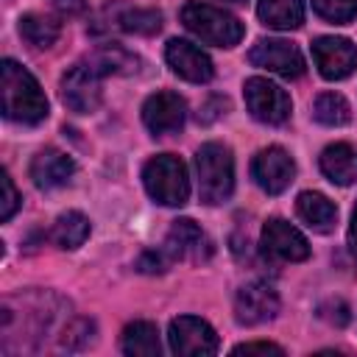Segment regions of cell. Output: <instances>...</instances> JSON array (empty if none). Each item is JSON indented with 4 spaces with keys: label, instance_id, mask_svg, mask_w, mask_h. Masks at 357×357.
Returning a JSON list of instances; mask_svg holds the SVG:
<instances>
[{
    "label": "cell",
    "instance_id": "6da1fadb",
    "mask_svg": "<svg viewBox=\"0 0 357 357\" xmlns=\"http://www.w3.org/2000/svg\"><path fill=\"white\" fill-rule=\"evenodd\" d=\"M0 95H3V114L11 123L36 126L47 117V98L42 95L36 78L11 59L0 64Z\"/></svg>",
    "mask_w": 357,
    "mask_h": 357
},
{
    "label": "cell",
    "instance_id": "7a4b0ae2",
    "mask_svg": "<svg viewBox=\"0 0 357 357\" xmlns=\"http://www.w3.org/2000/svg\"><path fill=\"white\" fill-rule=\"evenodd\" d=\"M195 170H198V192L201 201L215 206L223 204L234 190V159L231 151L220 142H206L195 153Z\"/></svg>",
    "mask_w": 357,
    "mask_h": 357
},
{
    "label": "cell",
    "instance_id": "3957f363",
    "mask_svg": "<svg viewBox=\"0 0 357 357\" xmlns=\"http://www.w3.org/2000/svg\"><path fill=\"white\" fill-rule=\"evenodd\" d=\"M181 22L187 31H192L201 42L218 45V47H234L243 39V22L231 17L223 8H215L209 3H184Z\"/></svg>",
    "mask_w": 357,
    "mask_h": 357
},
{
    "label": "cell",
    "instance_id": "277c9868",
    "mask_svg": "<svg viewBox=\"0 0 357 357\" xmlns=\"http://www.w3.org/2000/svg\"><path fill=\"white\" fill-rule=\"evenodd\" d=\"M142 181H145L148 195L156 204H162V206L187 204L190 178H187V167H184V162L178 156H173V153L153 156L142 170Z\"/></svg>",
    "mask_w": 357,
    "mask_h": 357
},
{
    "label": "cell",
    "instance_id": "5b68a950",
    "mask_svg": "<svg viewBox=\"0 0 357 357\" xmlns=\"http://www.w3.org/2000/svg\"><path fill=\"white\" fill-rule=\"evenodd\" d=\"M100 73L92 64H75L61 75V100L75 114H89L100 106Z\"/></svg>",
    "mask_w": 357,
    "mask_h": 357
},
{
    "label": "cell",
    "instance_id": "8992f818",
    "mask_svg": "<svg viewBox=\"0 0 357 357\" xmlns=\"http://www.w3.org/2000/svg\"><path fill=\"white\" fill-rule=\"evenodd\" d=\"M245 106L248 112L259 120V123H268V126H282L287 117H290V95L268 81V78H248L245 81Z\"/></svg>",
    "mask_w": 357,
    "mask_h": 357
},
{
    "label": "cell",
    "instance_id": "52a82bcc",
    "mask_svg": "<svg viewBox=\"0 0 357 357\" xmlns=\"http://www.w3.org/2000/svg\"><path fill=\"white\" fill-rule=\"evenodd\" d=\"M170 349L181 357H204V354H215L218 351V335L215 329L195 318V315H181L170 321V332H167Z\"/></svg>",
    "mask_w": 357,
    "mask_h": 357
},
{
    "label": "cell",
    "instance_id": "ba28073f",
    "mask_svg": "<svg viewBox=\"0 0 357 357\" xmlns=\"http://www.w3.org/2000/svg\"><path fill=\"white\" fill-rule=\"evenodd\" d=\"M248 61L254 67H262L268 73H276L282 78H298L304 73V56L293 42L284 39H259L251 53Z\"/></svg>",
    "mask_w": 357,
    "mask_h": 357
},
{
    "label": "cell",
    "instance_id": "9c48e42d",
    "mask_svg": "<svg viewBox=\"0 0 357 357\" xmlns=\"http://www.w3.org/2000/svg\"><path fill=\"white\" fill-rule=\"evenodd\" d=\"M251 176L254 181L268 192V195H279L290 187L293 176H296V165L290 159V153L284 148H262L254 162H251Z\"/></svg>",
    "mask_w": 357,
    "mask_h": 357
},
{
    "label": "cell",
    "instance_id": "30bf717a",
    "mask_svg": "<svg viewBox=\"0 0 357 357\" xmlns=\"http://www.w3.org/2000/svg\"><path fill=\"white\" fill-rule=\"evenodd\" d=\"M312 59L324 78L340 81L357 70V47L343 36H321L312 42Z\"/></svg>",
    "mask_w": 357,
    "mask_h": 357
},
{
    "label": "cell",
    "instance_id": "8fae6325",
    "mask_svg": "<svg viewBox=\"0 0 357 357\" xmlns=\"http://www.w3.org/2000/svg\"><path fill=\"white\" fill-rule=\"evenodd\" d=\"M259 245H262L265 254H271L276 259H284V262H301V259L310 257V245H307L304 234L282 218H271L262 226Z\"/></svg>",
    "mask_w": 357,
    "mask_h": 357
},
{
    "label": "cell",
    "instance_id": "7c38bea8",
    "mask_svg": "<svg viewBox=\"0 0 357 357\" xmlns=\"http://www.w3.org/2000/svg\"><path fill=\"white\" fill-rule=\"evenodd\" d=\"M279 312V296L273 287L262 284V282H251V284H243L237 290V298H234V318L245 326H257V324H265L271 318H276Z\"/></svg>",
    "mask_w": 357,
    "mask_h": 357
},
{
    "label": "cell",
    "instance_id": "4fadbf2b",
    "mask_svg": "<svg viewBox=\"0 0 357 357\" xmlns=\"http://www.w3.org/2000/svg\"><path fill=\"white\" fill-rule=\"evenodd\" d=\"M184 117H187V106L176 92H156L142 106V120H145L148 131L156 137L181 131Z\"/></svg>",
    "mask_w": 357,
    "mask_h": 357
},
{
    "label": "cell",
    "instance_id": "5bb4252c",
    "mask_svg": "<svg viewBox=\"0 0 357 357\" xmlns=\"http://www.w3.org/2000/svg\"><path fill=\"white\" fill-rule=\"evenodd\" d=\"M165 59L176 75H181L184 81H192V84H206L215 73L212 59L198 45H192L187 39H170L165 47Z\"/></svg>",
    "mask_w": 357,
    "mask_h": 357
},
{
    "label": "cell",
    "instance_id": "9a60e30c",
    "mask_svg": "<svg viewBox=\"0 0 357 357\" xmlns=\"http://www.w3.org/2000/svg\"><path fill=\"white\" fill-rule=\"evenodd\" d=\"M73 173H75V162L59 148H45L31 162V178L39 190H56L67 184Z\"/></svg>",
    "mask_w": 357,
    "mask_h": 357
},
{
    "label": "cell",
    "instance_id": "2e32d148",
    "mask_svg": "<svg viewBox=\"0 0 357 357\" xmlns=\"http://www.w3.org/2000/svg\"><path fill=\"white\" fill-rule=\"evenodd\" d=\"M204 243H206V237L195 226V220L181 218V220H173V226H170V231L165 237L162 251L167 254L170 262H176V259H187V257H201Z\"/></svg>",
    "mask_w": 357,
    "mask_h": 357
},
{
    "label": "cell",
    "instance_id": "e0dca14e",
    "mask_svg": "<svg viewBox=\"0 0 357 357\" xmlns=\"http://www.w3.org/2000/svg\"><path fill=\"white\" fill-rule=\"evenodd\" d=\"M321 170L332 184L349 187L357 181V145L335 142L321 153Z\"/></svg>",
    "mask_w": 357,
    "mask_h": 357
},
{
    "label": "cell",
    "instance_id": "ac0fdd59",
    "mask_svg": "<svg viewBox=\"0 0 357 357\" xmlns=\"http://www.w3.org/2000/svg\"><path fill=\"white\" fill-rule=\"evenodd\" d=\"M298 218L312 229V231H332L337 220V206L324 195V192H301L296 201Z\"/></svg>",
    "mask_w": 357,
    "mask_h": 357
},
{
    "label": "cell",
    "instance_id": "d6986e66",
    "mask_svg": "<svg viewBox=\"0 0 357 357\" xmlns=\"http://www.w3.org/2000/svg\"><path fill=\"white\" fill-rule=\"evenodd\" d=\"M257 14L268 28L293 31L304 22V3L301 0H259Z\"/></svg>",
    "mask_w": 357,
    "mask_h": 357
},
{
    "label": "cell",
    "instance_id": "ffe728a7",
    "mask_svg": "<svg viewBox=\"0 0 357 357\" xmlns=\"http://www.w3.org/2000/svg\"><path fill=\"white\" fill-rule=\"evenodd\" d=\"M89 237V220L81 212H64L56 218L50 229V240L59 248H78Z\"/></svg>",
    "mask_w": 357,
    "mask_h": 357
},
{
    "label": "cell",
    "instance_id": "44dd1931",
    "mask_svg": "<svg viewBox=\"0 0 357 357\" xmlns=\"http://www.w3.org/2000/svg\"><path fill=\"white\" fill-rule=\"evenodd\" d=\"M159 332L148 321H134L123 329V351L126 354H139V357H153L159 354Z\"/></svg>",
    "mask_w": 357,
    "mask_h": 357
},
{
    "label": "cell",
    "instance_id": "7402d4cb",
    "mask_svg": "<svg viewBox=\"0 0 357 357\" xmlns=\"http://www.w3.org/2000/svg\"><path fill=\"white\" fill-rule=\"evenodd\" d=\"M20 33L33 47H50V45H56V39L61 33V25L53 17H45V14H25L20 20Z\"/></svg>",
    "mask_w": 357,
    "mask_h": 357
},
{
    "label": "cell",
    "instance_id": "603a6c76",
    "mask_svg": "<svg viewBox=\"0 0 357 357\" xmlns=\"http://www.w3.org/2000/svg\"><path fill=\"white\" fill-rule=\"evenodd\" d=\"M312 117L324 126H346L351 120V109H349V100L337 92H324L315 98L312 103Z\"/></svg>",
    "mask_w": 357,
    "mask_h": 357
},
{
    "label": "cell",
    "instance_id": "cb8c5ba5",
    "mask_svg": "<svg viewBox=\"0 0 357 357\" xmlns=\"http://www.w3.org/2000/svg\"><path fill=\"white\" fill-rule=\"evenodd\" d=\"M100 75H106V73H131V70H137V56H131L128 50H123L120 45H103L95 56H92V61H89Z\"/></svg>",
    "mask_w": 357,
    "mask_h": 357
},
{
    "label": "cell",
    "instance_id": "d4e9b609",
    "mask_svg": "<svg viewBox=\"0 0 357 357\" xmlns=\"http://www.w3.org/2000/svg\"><path fill=\"white\" fill-rule=\"evenodd\" d=\"M120 28L128 33H156L162 28V14L153 8H128L120 14Z\"/></svg>",
    "mask_w": 357,
    "mask_h": 357
},
{
    "label": "cell",
    "instance_id": "484cf974",
    "mask_svg": "<svg viewBox=\"0 0 357 357\" xmlns=\"http://www.w3.org/2000/svg\"><path fill=\"white\" fill-rule=\"evenodd\" d=\"M312 8L318 17L337 25H346L357 17V0H312Z\"/></svg>",
    "mask_w": 357,
    "mask_h": 357
},
{
    "label": "cell",
    "instance_id": "4316f807",
    "mask_svg": "<svg viewBox=\"0 0 357 357\" xmlns=\"http://www.w3.org/2000/svg\"><path fill=\"white\" fill-rule=\"evenodd\" d=\"M0 187H3V198H0V220H8V218L17 212V206H20V192H17V187H14V181H11L8 173H0Z\"/></svg>",
    "mask_w": 357,
    "mask_h": 357
},
{
    "label": "cell",
    "instance_id": "83f0119b",
    "mask_svg": "<svg viewBox=\"0 0 357 357\" xmlns=\"http://www.w3.org/2000/svg\"><path fill=\"white\" fill-rule=\"evenodd\" d=\"M167 265H170V259H167V254L162 248L159 251H148L139 259V271H145V273H162Z\"/></svg>",
    "mask_w": 357,
    "mask_h": 357
},
{
    "label": "cell",
    "instance_id": "f1b7e54d",
    "mask_svg": "<svg viewBox=\"0 0 357 357\" xmlns=\"http://www.w3.org/2000/svg\"><path fill=\"white\" fill-rule=\"evenodd\" d=\"M234 354H284L276 343H240L234 346Z\"/></svg>",
    "mask_w": 357,
    "mask_h": 357
},
{
    "label": "cell",
    "instance_id": "f546056e",
    "mask_svg": "<svg viewBox=\"0 0 357 357\" xmlns=\"http://www.w3.org/2000/svg\"><path fill=\"white\" fill-rule=\"evenodd\" d=\"M349 248L357 254V206L351 212V226H349Z\"/></svg>",
    "mask_w": 357,
    "mask_h": 357
},
{
    "label": "cell",
    "instance_id": "4dcf8cb0",
    "mask_svg": "<svg viewBox=\"0 0 357 357\" xmlns=\"http://www.w3.org/2000/svg\"><path fill=\"white\" fill-rule=\"evenodd\" d=\"M56 3H59V8H64V11H81V8H84L81 0H56Z\"/></svg>",
    "mask_w": 357,
    "mask_h": 357
},
{
    "label": "cell",
    "instance_id": "1f68e13d",
    "mask_svg": "<svg viewBox=\"0 0 357 357\" xmlns=\"http://www.w3.org/2000/svg\"><path fill=\"white\" fill-rule=\"evenodd\" d=\"M223 3H245V0H223Z\"/></svg>",
    "mask_w": 357,
    "mask_h": 357
}]
</instances>
